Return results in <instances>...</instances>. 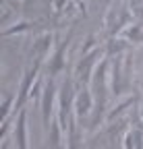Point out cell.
<instances>
[{
    "label": "cell",
    "instance_id": "1",
    "mask_svg": "<svg viewBox=\"0 0 143 149\" xmlns=\"http://www.w3.org/2000/svg\"><path fill=\"white\" fill-rule=\"evenodd\" d=\"M106 68H108V60H102L93 72V89H96V112L89 128L96 130L100 126V122L104 120V110L108 104V95H106Z\"/></svg>",
    "mask_w": 143,
    "mask_h": 149
},
{
    "label": "cell",
    "instance_id": "2",
    "mask_svg": "<svg viewBox=\"0 0 143 149\" xmlns=\"http://www.w3.org/2000/svg\"><path fill=\"white\" fill-rule=\"evenodd\" d=\"M75 97H77V93L73 91V81L66 77L62 81V87H60V116H58V120H60L62 130H66V126H68L66 120H68V114H70V108H73Z\"/></svg>",
    "mask_w": 143,
    "mask_h": 149
},
{
    "label": "cell",
    "instance_id": "3",
    "mask_svg": "<svg viewBox=\"0 0 143 149\" xmlns=\"http://www.w3.org/2000/svg\"><path fill=\"white\" fill-rule=\"evenodd\" d=\"M54 100H56V87H54V81L52 77L46 81V87L42 91V100H40V108H42V116H44V126L50 128V116L54 112Z\"/></svg>",
    "mask_w": 143,
    "mask_h": 149
},
{
    "label": "cell",
    "instance_id": "4",
    "mask_svg": "<svg viewBox=\"0 0 143 149\" xmlns=\"http://www.w3.org/2000/svg\"><path fill=\"white\" fill-rule=\"evenodd\" d=\"M98 56H100V48H96L91 54H87L85 58L79 62V66H77V79L83 83V85H87L89 83V77H91V70H93V66H96V60H98Z\"/></svg>",
    "mask_w": 143,
    "mask_h": 149
},
{
    "label": "cell",
    "instance_id": "5",
    "mask_svg": "<svg viewBox=\"0 0 143 149\" xmlns=\"http://www.w3.org/2000/svg\"><path fill=\"white\" fill-rule=\"evenodd\" d=\"M93 106V95L89 93L87 89H81L77 93V97H75V112H77V120H83L85 116H89V112H91Z\"/></svg>",
    "mask_w": 143,
    "mask_h": 149
},
{
    "label": "cell",
    "instance_id": "6",
    "mask_svg": "<svg viewBox=\"0 0 143 149\" xmlns=\"http://www.w3.org/2000/svg\"><path fill=\"white\" fill-rule=\"evenodd\" d=\"M15 139H17V149H27V110H19V118L15 126Z\"/></svg>",
    "mask_w": 143,
    "mask_h": 149
},
{
    "label": "cell",
    "instance_id": "7",
    "mask_svg": "<svg viewBox=\"0 0 143 149\" xmlns=\"http://www.w3.org/2000/svg\"><path fill=\"white\" fill-rule=\"evenodd\" d=\"M66 48H68V37L58 46V50L54 52V56H52V60H50V77H56V74L64 68V52H66Z\"/></svg>",
    "mask_w": 143,
    "mask_h": 149
},
{
    "label": "cell",
    "instance_id": "8",
    "mask_svg": "<svg viewBox=\"0 0 143 149\" xmlns=\"http://www.w3.org/2000/svg\"><path fill=\"white\" fill-rule=\"evenodd\" d=\"M60 130H62V126H60V122H52L50 124V149H62V145H60Z\"/></svg>",
    "mask_w": 143,
    "mask_h": 149
},
{
    "label": "cell",
    "instance_id": "9",
    "mask_svg": "<svg viewBox=\"0 0 143 149\" xmlns=\"http://www.w3.org/2000/svg\"><path fill=\"white\" fill-rule=\"evenodd\" d=\"M13 100H15V95H13V93H8L6 100H4V108H2V122H4V120H10V108H15V106H13ZM15 102H17V100H15Z\"/></svg>",
    "mask_w": 143,
    "mask_h": 149
},
{
    "label": "cell",
    "instance_id": "10",
    "mask_svg": "<svg viewBox=\"0 0 143 149\" xmlns=\"http://www.w3.org/2000/svg\"><path fill=\"white\" fill-rule=\"evenodd\" d=\"M131 104H133V100H127V102H124V104H120V106H116V110H112V112H110V114H108V122H112V120H114L116 116H120V114H122V112H124V108H129Z\"/></svg>",
    "mask_w": 143,
    "mask_h": 149
},
{
    "label": "cell",
    "instance_id": "11",
    "mask_svg": "<svg viewBox=\"0 0 143 149\" xmlns=\"http://www.w3.org/2000/svg\"><path fill=\"white\" fill-rule=\"evenodd\" d=\"M127 48V44H124V40H110L108 42V54H114V52H120Z\"/></svg>",
    "mask_w": 143,
    "mask_h": 149
},
{
    "label": "cell",
    "instance_id": "12",
    "mask_svg": "<svg viewBox=\"0 0 143 149\" xmlns=\"http://www.w3.org/2000/svg\"><path fill=\"white\" fill-rule=\"evenodd\" d=\"M31 27V23H19L17 27H10V29H4V35H10V33H21V31H27Z\"/></svg>",
    "mask_w": 143,
    "mask_h": 149
},
{
    "label": "cell",
    "instance_id": "13",
    "mask_svg": "<svg viewBox=\"0 0 143 149\" xmlns=\"http://www.w3.org/2000/svg\"><path fill=\"white\" fill-rule=\"evenodd\" d=\"M93 42H96V37H93V35H89V37H87V44H85V48L81 50V54H85V56H87V50L93 46Z\"/></svg>",
    "mask_w": 143,
    "mask_h": 149
}]
</instances>
